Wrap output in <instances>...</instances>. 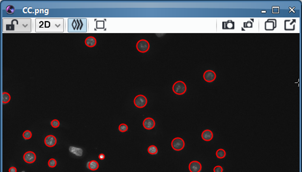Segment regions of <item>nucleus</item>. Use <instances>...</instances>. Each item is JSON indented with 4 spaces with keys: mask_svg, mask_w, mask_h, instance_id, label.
<instances>
[{
    "mask_svg": "<svg viewBox=\"0 0 302 172\" xmlns=\"http://www.w3.org/2000/svg\"><path fill=\"white\" fill-rule=\"evenodd\" d=\"M173 92L176 95H181L186 93L187 87L186 84L182 81H178L175 82L172 87Z\"/></svg>",
    "mask_w": 302,
    "mask_h": 172,
    "instance_id": "obj_1",
    "label": "nucleus"
},
{
    "mask_svg": "<svg viewBox=\"0 0 302 172\" xmlns=\"http://www.w3.org/2000/svg\"><path fill=\"white\" fill-rule=\"evenodd\" d=\"M171 146L173 149L176 151H180L184 149L185 146V143L183 139L180 137H176L172 140L171 142Z\"/></svg>",
    "mask_w": 302,
    "mask_h": 172,
    "instance_id": "obj_2",
    "label": "nucleus"
},
{
    "mask_svg": "<svg viewBox=\"0 0 302 172\" xmlns=\"http://www.w3.org/2000/svg\"><path fill=\"white\" fill-rule=\"evenodd\" d=\"M137 49L141 53H145L149 51V48H150V45L148 41L146 40L145 39H141L138 41L136 45Z\"/></svg>",
    "mask_w": 302,
    "mask_h": 172,
    "instance_id": "obj_3",
    "label": "nucleus"
},
{
    "mask_svg": "<svg viewBox=\"0 0 302 172\" xmlns=\"http://www.w3.org/2000/svg\"><path fill=\"white\" fill-rule=\"evenodd\" d=\"M135 106L139 108H143L146 106L147 103V99L144 95H139L136 96L133 100Z\"/></svg>",
    "mask_w": 302,
    "mask_h": 172,
    "instance_id": "obj_4",
    "label": "nucleus"
},
{
    "mask_svg": "<svg viewBox=\"0 0 302 172\" xmlns=\"http://www.w3.org/2000/svg\"><path fill=\"white\" fill-rule=\"evenodd\" d=\"M24 161L28 164H32L36 161V156L32 151H28L25 152L23 156Z\"/></svg>",
    "mask_w": 302,
    "mask_h": 172,
    "instance_id": "obj_5",
    "label": "nucleus"
},
{
    "mask_svg": "<svg viewBox=\"0 0 302 172\" xmlns=\"http://www.w3.org/2000/svg\"><path fill=\"white\" fill-rule=\"evenodd\" d=\"M203 78L206 82H211L215 80L216 75L214 71H211V70H207L205 72L203 75Z\"/></svg>",
    "mask_w": 302,
    "mask_h": 172,
    "instance_id": "obj_6",
    "label": "nucleus"
},
{
    "mask_svg": "<svg viewBox=\"0 0 302 172\" xmlns=\"http://www.w3.org/2000/svg\"><path fill=\"white\" fill-rule=\"evenodd\" d=\"M189 168L190 172H200L202 170L201 164L197 161H193L189 164Z\"/></svg>",
    "mask_w": 302,
    "mask_h": 172,
    "instance_id": "obj_7",
    "label": "nucleus"
},
{
    "mask_svg": "<svg viewBox=\"0 0 302 172\" xmlns=\"http://www.w3.org/2000/svg\"><path fill=\"white\" fill-rule=\"evenodd\" d=\"M44 143L48 147H54L57 143V139L54 135H48L45 138Z\"/></svg>",
    "mask_w": 302,
    "mask_h": 172,
    "instance_id": "obj_8",
    "label": "nucleus"
},
{
    "mask_svg": "<svg viewBox=\"0 0 302 172\" xmlns=\"http://www.w3.org/2000/svg\"><path fill=\"white\" fill-rule=\"evenodd\" d=\"M143 125L146 130H152L155 126V122L153 119L151 117H147L143 122Z\"/></svg>",
    "mask_w": 302,
    "mask_h": 172,
    "instance_id": "obj_9",
    "label": "nucleus"
},
{
    "mask_svg": "<svg viewBox=\"0 0 302 172\" xmlns=\"http://www.w3.org/2000/svg\"><path fill=\"white\" fill-rule=\"evenodd\" d=\"M276 27V19H268L265 22V29L268 31L274 30Z\"/></svg>",
    "mask_w": 302,
    "mask_h": 172,
    "instance_id": "obj_10",
    "label": "nucleus"
},
{
    "mask_svg": "<svg viewBox=\"0 0 302 172\" xmlns=\"http://www.w3.org/2000/svg\"><path fill=\"white\" fill-rule=\"evenodd\" d=\"M201 137L204 141H209L213 139V134L211 131L209 130H204V131L202 133Z\"/></svg>",
    "mask_w": 302,
    "mask_h": 172,
    "instance_id": "obj_11",
    "label": "nucleus"
},
{
    "mask_svg": "<svg viewBox=\"0 0 302 172\" xmlns=\"http://www.w3.org/2000/svg\"><path fill=\"white\" fill-rule=\"evenodd\" d=\"M85 44L87 47L93 48L96 45L97 40L96 38L94 37H93V36H90V37L86 38V39L85 40Z\"/></svg>",
    "mask_w": 302,
    "mask_h": 172,
    "instance_id": "obj_12",
    "label": "nucleus"
},
{
    "mask_svg": "<svg viewBox=\"0 0 302 172\" xmlns=\"http://www.w3.org/2000/svg\"><path fill=\"white\" fill-rule=\"evenodd\" d=\"M87 167L88 169L91 170V171H96L99 167V164H98V162L97 161L91 160L88 162Z\"/></svg>",
    "mask_w": 302,
    "mask_h": 172,
    "instance_id": "obj_13",
    "label": "nucleus"
},
{
    "mask_svg": "<svg viewBox=\"0 0 302 172\" xmlns=\"http://www.w3.org/2000/svg\"><path fill=\"white\" fill-rule=\"evenodd\" d=\"M69 151L73 154H74L77 157H82L83 155V149L81 148L70 146L69 147Z\"/></svg>",
    "mask_w": 302,
    "mask_h": 172,
    "instance_id": "obj_14",
    "label": "nucleus"
},
{
    "mask_svg": "<svg viewBox=\"0 0 302 172\" xmlns=\"http://www.w3.org/2000/svg\"><path fill=\"white\" fill-rule=\"evenodd\" d=\"M222 28L225 30H234V22L231 20H228L227 22H224L222 24Z\"/></svg>",
    "mask_w": 302,
    "mask_h": 172,
    "instance_id": "obj_15",
    "label": "nucleus"
},
{
    "mask_svg": "<svg viewBox=\"0 0 302 172\" xmlns=\"http://www.w3.org/2000/svg\"><path fill=\"white\" fill-rule=\"evenodd\" d=\"M147 152L150 155H157L158 154V148L155 145H151L147 149Z\"/></svg>",
    "mask_w": 302,
    "mask_h": 172,
    "instance_id": "obj_16",
    "label": "nucleus"
},
{
    "mask_svg": "<svg viewBox=\"0 0 302 172\" xmlns=\"http://www.w3.org/2000/svg\"><path fill=\"white\" fill-rule=\"evenodd\" d=\"M216 155L219 159H222L226 155V152L222 149H219L216 152Z\"/></svg>",
    "mask_w": 302,
    "mask_h": 172,
    "instance_id": "obj_17",
    "label": "nucleus"
},
{
    "mask_svg": "<svg viewBox=\"0 0 302 172\" xmlns=\"http://www.w3.org/2000/svg\"><path fill=\"white\" fill-rule=\"evenodd\" d=\"M10 95L7 92H3V103H7L10 101Z\"/></svg>",
    "mask_w": 302,
    "mask_h": 172,
    "instance_id": "obj_18",
    "label": "nucleus"
},
{
    "mask_svg": "<svg viewBox=\"0 0 302 172\" xmlns=\"http://www.w3.org/2000/svg\"><path fill=\"white\" fill-rule=\"evenodd\" d=\"M23 137L25 140H29L32 137V133L29 130H26L23 134Z\"/></svg>",
    "mask_w": 302,
    "mask_h": 172,
    "instance_id": "obj_19",
    "label": "nucleus"
},
{
    "mask_svg": "<svg viewBox=\"0 0 302 172\" xmlns=\"http://www.w3.org/2000/svg\"><path fill=\"white\" fill-rule=\"evenodd\" d=\"M119 130L122 133H125L128 130V126L125 123H122L119 125Z\"/></svg>",
    "mask_w": 302,
    "mask_h": 172,
    "instance_id": "obj_20",
    "label": "nucleus"
},
{
    "mask_svg": "<svg viewBox=\"0 0 302 172\" xmlns=\"http://www.w3.org/2000/svg\"><path fill=\"white\" fill-rule=\"evenodd\" d=\"M57 165V161L56 160H55L54 158H52L50 159V160L48 161V165L51 168H54V167H55Z\"/></svg>",
    "mask_w": 302,
    "mask_h": 172,
    "instance_id": "obj_21",
    "label": "nucleus"
},
{
    "mask_svg": "<svg viewBox=\"0 0 302 172\" xmlns=\"http://www.w3.org/2000/svg\"><path fill=\"white\" fill-rule=\"evenodd\" d=\"M51 125H52V126L54 128H58L59 126L60 125V122L58 120H56V119H54L51 122Z\"/></svg>",
    "mask_w": 302,
    "mask_h": 172,
    "instance_id": "obj_22",
    "label": "nucleus"
},
{
    "mask_svg": "<svg viewBox=\"0 0 302 172\" xmlns=\"http://www.w3.org/2000/svg\"><path fill=\"white\" fill-rule=\"evenodd\" d=\"M15 7L13 6H9L6 7V12L8 14H13L15 12Z\"/></svg>",
    "mask_w": 302,
    "mask_h": 172,
    "instance_id": "obj_23",
    "label": "nucleus"
},
{
    "mask_svg": "<svg viewBox=\"0 0 302 172\" xmlns=\"http://www.w3.org/2000/svg\"><path fill=\"white\" fill-rule=\"evenodd\" d=\"M214 172H223V168L220 165H216L213 168Z\"/></svg>",
    "mask_w": 302,
    "mask_h": 172,
    "instance_id": "obj_24",
    "label": "nucleus"
},
{
    "mask_svg": "<svg viewBox=\"0 0 302 172\" xmlns=\"http://www.w3.org/2000/svg\"><path fill=\"white\" fill-rule=\"evenodd\" d=\"M244 28H252L253 22H251L250 20H249V21H248L247 22H244Z\"/></svg>",
    "mask_w": 302,
    "mask_h": 172,
    "instance_id": "obj_25",
    "label": "nucleus"
},
{
    "mask_svg": "<svg viewBox=\"0 0 302 172\" xmlns=\"http://www.w3.org/2000/svg\"><path fill=\"white\" fill-rule=\"evenodd\" d=\"M98 157L100 160H103L105 158V154H100L99 155H98Z\"/></svg>",
    "mask_w": 302,
    "mask_h": 172,
    "instance_id": "obj_26",
    "label": "nucleus"
},
{
    "mask_svg": "<svg viewBox=\"0 0 302 172\" xmlns=\"http://www.w3.org/2000/svg\"><path fill=\"white\" fill-rule=\"evenodd\" d=\"M9 172H17V170L15 167H11L9 169Z\"/></svg>",
    "mask_w": 302,
    "mask_h": 172,
    "instance_id": "obj_27",
    "label": "nucleus"
},
{
    "mask_svg": "<svg viewBox=\"0 0 302 172\" xmlns=\"http://www.w3.org/2000/svg\"><path fill=\"white\" fill-rule=\"evenodd\" d=\"M266 11H265H265H262V13H266Z\"/></svg>",
    "mask_w": 302,
    "mask_h": 172,
    "instance_id": "obj_28",
    "label": "nucleus"
},
{
    "mask_svg": "<svg viewBox=\"0 0 302 172\" xmlns=\"http://www.w3.org/2000/svg\"><path fill=\"white\" fill-rule=\"evenodd\" d=\"M22 172H25V171H22Z\"/></svg>",
    "mask_w": 302,
    "mask_h": 172,
    "instance_id": "obj_29",
    "label": "nucleus"
}]
</instances>
